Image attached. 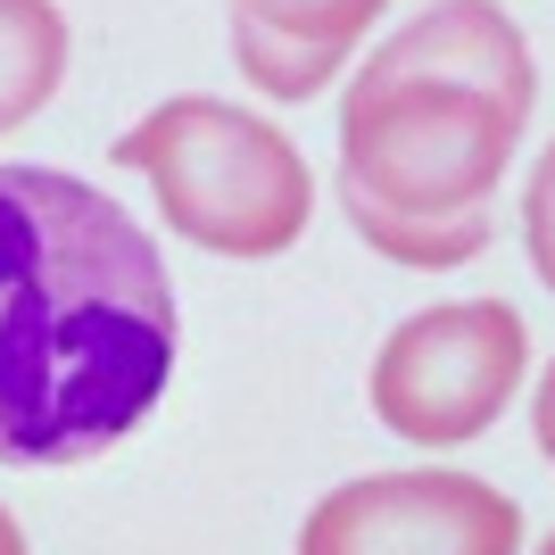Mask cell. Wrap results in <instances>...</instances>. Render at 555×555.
Here are the masks:
<instances>
[{
  "label": "cell",
  "instance_id": "cell-1",
  "mask_svg": "<svg viewBox=\"0 0 555 555\" xmlns=\"http://www.w3.org/2000/svg\"><path fill=\"white\" fill-rule=\"evenodd\" d=\"M175 282L108 191L0 158V464H92L175 382Z\"/></svg>",
  "mask_w": 555,
  "mask_h": 555
},
{
  "label": "cell",
  "instance_id": "cell-2",
  "mask_svg": "<svg viewBox=\"0 0 555 555\" xmlns=\"http://www.w3.org/2000/svg\"><path fill=\"white\" fill-rule=\"evenodd\" d=\"M539 108V67L498 0H431L340 100V216L373 257L448 274L489 249V199Z\"/></svg>",
  "mask_w": 555,
  "mask_h": 555
},
{
  "label": "cell",
  "instance_id": "cell-3",
  "mask_svg": "<svg viewBox=\"0 0 555 555\" xmlns=\"http://www.w3.org/2000/svg\"><path fill=\"white\" fill-rule=\"evenodd\" d=\"M108 158L150 175L158 216L216 257H282L315 216L299 141L232 100H158L108 141Z\"/></svg>",
  "mask_w": 555,
  "mask_h": 555
},
{
  "label": "cell",
  "instance_id": "cell-4",
  "mask_svg": "<svg viewBox=\"0 0 555 555\" xmlns=\"http://www.w3.org/2000/svg\"><path fill=\"white\" fill-rule=\"evenodd\" d=\"M531 365V332L506 299L423 307L373 357V415L415 448H464L506 415Z\"/></svg>",
  "mask_w": 555,
  "mask_h": 555
},
{
  "label": "cell",
  "instance_id": "cell-5",
  "mask_svg": "<svg viewBox=\"0 0 555 555\" xmlns=\"http://www.w3.org/2000/svg\"><path fill=\"white\" fill-rule=\"evenodd\" d=\"M299 555H522V506L473 473H365L315 498Z\"/></svg>",
  "mask_w": 555,
  "mask_h": 555
},
{
  "label": "cell",
  "instance_id": "cell-6",
  "mask_svg": "<svg viewBox=\"0 0 555 555\" xmlns=\"http://www.w3.org/2000/svg\"><path fill=\"white\" fill-rule=\"evenodd\" d=\"M390 0H224L232 67L266 100H315L357 59L365 25H382Z\"/></svg>",
  "mask_w": 555,
  "mask_h": 555
},
{
  "label": "cell",
  "instance_id": "cell-7",
  "mask_svg": "<svg viewBox=\"0 0 555 555\" xmlns=\"http://www.w3.org/2000/svg\"><path fill=\"white\" fill-rule=\"evenodd\" d=\"M67 83V17L59 0H0V133L42 116Z\"/></svg>",
  "mask_w": 555,
  "mask_h": 555
},
{
  "label": "cell",
  "instance_id": "cell-8",
  "mask_svg": "<svg viewBox=\"0 0 555 555\" xmlns=\"http://www.w3.org/2000/svg\"><path fill=\"white\" fill-rule=\"evenodd\" d=\"M522 241H531L539 282L555 291V141H547V158L531 166V191H522Z\"/></svg>",
  "mask_w": 555,
  "mask_h": 555
},
{
  "label": "cell",
  "instance_id": "cell-9",
  "mask_svg": "<svg viewBox=\"0 0 555 555\" xmlns=\"http://www.w3.org/2000/svg\"><path fill=\"white\" fill-rule=\"evenodd\" d=\"M531 431H539V456L555 464V357H547V373H539V390H531Z\"/></svg>",
  "mask_w": 555,
  "mask_h": 555
},
{
  "label": "cell",
  "instance_id": "cell-10",
  "mask_svg": "<svg viewBox=\"0 0 555 555\" xmlns=\"http://www.w3.org/2000/svg\"><path fill=\"white\" fill-rule=\"evenodd\" d=\"M0 555H25V531H17V514L0 506Z\"/></svg>",
  "mask_w": 555,
  "mask_h": 555
},
{
  "label": "cell",
  "instance_id": "cell-11",
  "mask_svg": "<svg viewBox=\"0 0 555 555\" xmlns=\"http://www.w3.org/2000/svg\"><path fill=\"white\" fill-rule=\"evenodd\" d=\"M539 555H555V531H547V539H539Z\"/></svg>",
  "mask_w": 555,
  "mask_h": 555
}]
</instances>
